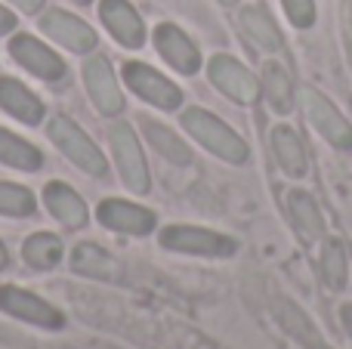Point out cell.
Masks as SVG:
<instances>
[{"instance_id": "obj_1", "label": "cell", "mask_w": 352, "mask_h": 349, "mask_svg": "<svg viewBox=\"0 0 352 349\" xmlns=\"http://www.w3.org/2000/svg\"><path fill=\"white\" fill-rule=\"evenodd\" d=\"M182 127L195 136V142L207 148L210 155L229 161V164H244L250 158V148L229 124H223L217 115H210L207 109H186L182 111Z\"/></svg>"}, {"instance_id": "obj_2", "label": "cell", "mask_w": 352, "mask_h": 349, "mask_svg": "<svg viewBox=\"0 0 352 349\" xmlns=\"http://www.w3.org/2000/svg\"><path fill=\"white\" fill-rule=\"evenodd\" d=\"M47 133H50V139H53V146L59 148L74 167H80L87 177L99 179V177L109 173V161H105V155L99 152L96 142H93L90 136L72 121V117H65V115L50 117Z\"/></svg>"}, {"instance_id": "obj_3", "label": "cell", "mask_w": 352, "mask_h": 349, "mask_svg": "<svg viewBox=\"0 0 352 349\" xmlns=\"http://www.w3.org/2000/svg\"><path fill=\"white\" fill-rule=\"evenodd\" d=\"M109 142H111V155H115L118 173H121L124 185L136 195H146L152 189V177H148V164H146V152L140 146V136L130 124L118 121L109 127Z\"/></svg>"}, {"instance_id": "obj_4", "label": "cell", "mask_w": 352, "mask_h": 349, "mask_svg": "<svg viewBox=\"0 0 352 349\" xmlns=\"http://www.w3.org/2000/svg\"><path fill=\"white\" fill-rule=\"evenodd\" d=\"M84 84L93 105L105 117H118L124 111V93H121V84H118V74L111 68V62L102 53H96V49L87 53L84 59Z\"/></svg>"}, {"instance_id": "obj_5", "label": "cell", "mask_w": 352, "mask_h": 349, "mask_svg": "<svg viewBox=\"0 0 352 349\" xmlns=\"http://www.w3.org/2000/svg\"><path fill=\"white\" fill-rule=\"evenodd\" d=\"M124 80L142 102L155 105L161 111H176L182 105L179 87L173 80H167L161 71H155L152 65H146V62H127L124 65Z\"/></svg>"}, {"instance_id": "obj_6", "label": "cell", "mask_w": 352, "mask_h": 349, "mask_svg": "<svg viewBox=\"0 0 352 349\" xmlns=\"http://www.w3.org/2000/svg\"><path fill=\"white\" fill-rule=\"evenodd\" d=\"M161 245L167 251L195 254V257H232L238 251L235 238L210 232V229H198V226H167L161 232Z\"/></svg>"}, {"instance_id": "obj_7", "label": "cell", "mask_w": 352, "mask_h": 349, "mask_svg": "<svg viewBox=\"0 0 352 349\" xmlns=\"http://www.w3.org/2000/svg\"><path fill=\"white\" fill-rule=\"evenodd\" d=\"M300 102H303V115L324 139L334 148H352V124L343 117V111L331 102L328 96H322L318 90L306 87L300 93Z\"/></svg>"}, {"instance_id": "obj_8", "label": "cell", "mask_w": 352, "mask_h": 349, "mask_svg": "<svg viewBox=\"0 0 352 349\" xmlns=\"http://www.w3.org/2000/svg\"><path fill=\"white\" fill-rule=\"evenodd\" d=\"M207 74H210V84L217 87L219 93H226L232 102L250 105V102H256L260 93H263L260 80H256L241 62L232 59V56H226V53L213 56V59L207 62Z\"/></svg>"}, {"instance_id": "obj_9", "label": "cell", "mask_w": 352, "mask_h": 349, "mask_svg": "<svg viewBox=\"0 0 352 349\" xmlns=\"http://www.w3.org/2000/svg\"><path fill=\"white\" fill-rule=\"evenodd\" d=\"M10 56L28 74L47 80V84H59V80H65V74H68L62 56L53 53L47 43H41L37 37H31V34H16L12 37L10 41Z\"/></svg>"}, {"instance_id": "obj_10", "label": "cell", "mask_w": 352, "mask_h": 349, "mask_svg": "<svg viewBox=\"0 0 352 349\" xmlns=\"http://www.w3.org/2000/svg\"><path fill=\"white\" fill-rule=\"evenodd\" d=\"M0 309L12 319H22L28 325L37 328H50V331H59L65 325V315L59 313L56 306H50L47 300H41L37 294L25 288H16V284H3L0 288Z\"/></svg>"}, {"instance_id": "obj_11", "label": "cell", "mask_w": 352, "mask_h": 349, "mask_svg": "<svg viewBox=\"0 0 352 349\" xmlns=\"http://www.w3.org/2000/svg\"><path fill=\"white\" fill-rule=\"evenodd\" d=\"M41 31L47 37H53L56 43H62L65 49L80 53V56L93 53L96 43H99L96 31H93L84 19L72 16V12H65V10H47L43 12L41 16Z\"/></svg>"}, {"instance_id": "obj_12", "label": "cell", "mask_w": 352, "mask_h": 349, "mask_svg": "<svg viewBox=\"0 0 352 349\" xmlns=\"http://www.w3.org/2000/svg\"><path fill=\"white\" fill-rule=\"evenodd\" d=\"M155 49L158 56L167 62L170 68H176L179 74H195L201 68V53L198 47L192 43V37L186 34L182 28H176L170 22H161L152 34Z\"/></svg>"}, {"instance_id": "obj_13", "label": "cell", "mask_w": 352, "mask_h": 349, "mask_svg": "<svg viewBox=\"0 0 352 349\" xmlns=\"http://www.w3.org/2000/svg\"><path fill=\"white\" fill-rule=\"evenodd\" d=\"M96 216L105 229L121 235H148L155 229V223H158V216L152 210L140 207L133 201H121V198H105L96 207Z\"/></svg>"}, {"instance_id": "obj_14", "label": "cell", "mask_w": 352, "mask_h": 349, "mask_svg": "<svg viewBox=\"0 0 352 349\" xmlns=\"http://www.w3.org/2000/svg\"><path fill=\"white\" fill-rule=\"evenodd\" d=\"M99 19L121 47L140 49L146 43V25H142L140 12L133 10L130 0H102L99 3Z\"/></svg>"}, {"instance_id": "obj_15", "label": "cell", "mask_w": 352, "mask_h": 349, "mask_svg": "<svg viewBox=\"0 0 352 349\" xmlns=\"http://www.w3.org/2000/svg\"><path fill=\"white\" fill-rule=\"evenodd\" d=\"M0 109H3L6 115H12L16 121L28 124V127H37V124L43 121V115H47L41 96L31 93L28 87L16 78H0Z\"/></svg>"}, {"instance_id": "obj_16", "label": "cell", "mask_w": 352, "mask_h": 349, "mask_svg": "<svg viewBox=\"0 0 352 349\" xmlns=\"http://www.w3.org/2000/svg\"><path fill=\"white\" fill-rule=\"evenodd\" d=\"M43 204H47V210H50V214H53L65 229H80V226H87V216H90V210H87L84 198H80L78 192L72 189V185L59 183V179L47 183V189H43Z\"/></svg>"}, {"instance_id": "obj_17", "label": "cell", "mask_w": 352, "mask_h": 349, "mask_svg": "<svg viewBox=\"0 0 352 349\" xmlns=\"http://www.w3.org/2000/svg\"><path fill=\"white\" fill-rule=\"evenodd\" d=\"M72 269L78 275L96 278V282H121L124 266L121 260H115L105 247L99 245H78L72 251Z\"/></svg>"}, {"instance_id": "obj_18", "label": "cell", "mask_w": 352, "mask_h": 349, "mask_svg": "<svg viewBox=\"0 0 352 349\" xmlns=\"http://www.w3.org/2000/svg\"><path fill=\"white\" fill-rule=\"evenodd\" d=\"M272 152H275L278 167L287 173V177H294V179L306 177V170H309V158H306L303 139L297 136V130L294 127L278 124V127L272 130Z\"/></svg>"}, {"instance_id": "obj_19", "label": "cell", "mask_w": 352, "mask_h": 349, "mask_svg": "<svg viewBox=\"0 0 352 349\" xmlns=\"http://www.w3.org/2000/svg\"><path fill=\"white\" fill-rule=\"evenodd\" d=\"M287 214H291V223L303 245H316L324 235V216H322V210H318V204L312 201V195L294 189L291 195H287Z\"/></svg>"}, {"instance_id": "obj_20", "label": "cell", "mask_w": 352, "mask_h": 349, "mask_svg": "<svg viewBox=\"0 0 352 349\" xmlns=\"http://www.w3.org/2000/svg\"><path fill=\"white\" fill-rule=\"evenodd\" d=\"M238 22H241L244 34H248L260 49H266V53H278V49L285 47V37H281L278 25L272 22V16H269L263 6H244Z\"/></svg>"}, {"instance_id": "obj_21", "label": "cell", "mask_w": 352, "mask_h": 349, "mask_svg": "<svg viewBox=\"0 0 352 349\" xmlns=\"http://www.w3.org/2000/svg\"><path fill=\"white\" fill-rule=\"evenodd\" d=\"M0 164L16 167V170H25V173H34L43 167V152L37 146H31L28 139H22V136L0 127Z\"/></svg>"}, {"instance_id": "obj_22", "label": "cell", "mask_w": 352, "mask_h": 349, "mask_svg": "<svg viewBox=\"0 0 352 349\" xmlns=\"http://www.w3.org/2000/svg\"><path fill=\"white\" fill-rule=\"evenodd\" d=\"M142 133L152 142L155 152H158L161 158H167L170 164H179V167L192 164V148H188L170 127H164V124H158V121H142Z\"/></svg>"}, {"instance_id": "obj_23", "label": "cell", "mask_w": 352, "mask_h": 349, "mask_svg": "<svg viewBox=\"0 0 352 349\" xmlns=\"http://www.w3.org/2000/svg\"><path fill=\"white\" fill-rule=\"evenodd\" d=\"M263 96H266L269 109L278 111V115H287L294 105V84H291V74L278 65V62H269L263 68V84H260Z\"/></svg>"}, {"instance_id": "obj_24", "label": "cell", "mask_w": 352, "mask_h": 349, "mask_svg": "<svg viewBox=\"0 0 352 349\" xmlns=\"http://www.w3.org/2000/svg\"><path fill=\"white\" fill-rule=\"evenodd\" d=\"M62 254H65L62 241L56 238V235H50V232H34L22 247L25 263H28L31 269H37V272H47V269H53V266H59Z\"/></svg>"}, {"instance_id": "obj_25", "label": "cell", "mask_w": 352, "mask_h": 349, "mask_svg": "<svg viewBox=\"0 0 352 349\" xmlns=\"http://www.w3.org/2000/svg\"><path fill=\"white\" fill-rule=\"evenodd\" d=\"M322 282L328 284V291H343L349 282V260L343 241L328 238L322 251Z\"/></svg>"}, {"instance_id": "obj_26", "label": "cell", "mask_w": 352, "mask_h": 349, "mask_svg": "<svg viewBox=\"0 0 352 349\" xmlns=\"http://www.w3.org/2000/svg\"><path fill=\"white\" fill-rule=\"evenodd\" d=\"M37 210V201L31 189L0 179V214L3 216H31Z\"/></svg>"}, {"instance_id": "obj_27", "label": "cell", "mask_w": 352, "mask_h": 349, "mask_svg": "<svg viewBox=\"0 0 352 349\" xmlns=\"http://www.w3.org/2000/svg\"><path fill=\"white\" fill-rule=\"evenodd\" d=\"M291 25L297 28H312L316 25V0H281Z\"/></svg>"}, {"instance_id": "obj_28", "label": "cell", "mask_w": 352, "mask_h": 349, "mask_svg": "<svg viewBox=\"0 0 352 349\" xmlns=\"http://www.w3.org/2000/svg\"><path fill=\"white\" fill-rule=\"evenodd\" d=\"M10 3L16 6V10H22V12H41L47 0H10Z\"/></svg>"}, {"instance_id": "obj_29", "label": "cell", "mask_w": 352, "mask_h": 349, "mask_svg": "<svg viewBox=\"0 0 352 349\" xmlns=\"http://www.w3.org/2000/svg\"><path fill=\"white\" fill-rule=\"evenodd\" d=\"M12 28H16V16L6 6H0V34H10Z\"/></svg>"}, {"instance_id": "obj_30", "label": "cell", "mask_w": 352, "mask_h": 349, "mask_svg": "<svg viewBox=\"0 0 352 349\" xmlns=\"http://www.w3.org/2000/svg\"><path fill=\"white\" fill-rule=\"evenodd\" d=\"M340 315H343V328H346V334L352 340V303H346V306L340 309Z\"/></svg>"}, {"instance_id": "obj_31", "label": "cell", "mask_w": 352, "mask_h": 349, "mask_svg": "<svg viewBox=\"0 0 352 349\" xmlns=\"http://www.w3.org/2000/svg\"><path fill=\"white\" fill-rule=\"evenodd\" d=\"M10 266V254H6V247H3V241H0V272Z\"/></svg>"}, {"instance_id": "obj_32", "label": "cell", "mask_w": 352, "mask_h": 349, "mask_svg": "<svg viewBox=\"0 0 352 349\" xmlns=\"http://www.w3.org/2000/svg\"><path fill=\"white\" fill-rule=\"evenodd\" d=\"M346 28H349V34H352V0H346Z\"/></svg>"}, {"instance_id": "obj_33", "label": "cell", "mask_w": 352, "mask_h": 349, "mask_svg": "<svg viewBox=\"0 0 352 349\" xmlns=\"http://www.w3.org/2000/svg\"><path fill=\"white\" fill-rule=\"evenodd\" d=\"M219 3H223V6H235L238 0H219Z\"/></svg>"}, {"instance_id": "obj_34", "label": "cell", "mask_w": 352, "mask_h": 349, "mask_svg": "<svg viewBox=\"0 0 352 349\" xmlns=\"http://www.w3.org/2000/svg\"><path fill=\"white\" fill-rule=\"evenodd\" d=\"M74 3H80V6H87V3H93V0H74Z\"/></svg>"}]
</instances>
